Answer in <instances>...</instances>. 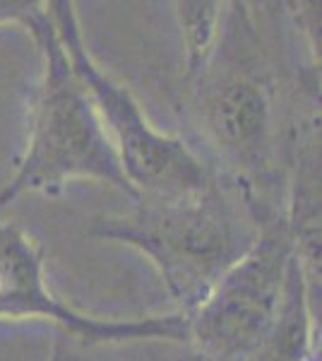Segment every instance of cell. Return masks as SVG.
Listing matches in <instances>:
<instances>
[{
    "instance_id": "obj_1",
    "label": "cell",
    "mask_w": 322,
    "mask_h": 361,
    "mask_svg": "<svg viewBox=\"0 0 322 361\" xmlns=\"http://www.w3.org/2000/svg\"><path fill=\"white\" fill-rule=\"evenodd\" d=\"M279 10L226 3L219 42L175 102L188 147L248 197L262 226L286 217L298 135L320 121V61L291 63Z\"/></svg>"
},
{
    "instance_id": "obj_2",
    "label": "cell",
    "mask_w": 322,
    "mask_h": 361,
    "mask_svg": "<svg viewBox=\"0 0 322 361\" xmlns=\"http://www.w3.org/2000/svg\"><path fill=\"white\" fill-rule=\"evenodd\" d=\"M260 231L248 197L216 178L195 193L135 200L128 212L97 219L92 234L147 258L175 311L188 316L253 248Z\"/></svg>"
},
{
    "instance_id": "obj_3",
    "label": "cell",
    "mask_w": 322,
    "mask_h": 361,
    "mask_svg": "<svg viewBox=\"0 0 322 361\" xmlns=\"http://www.w3.org/2000/svg\"><path fill=\"white\" fill-rule=\"evenodd\" d=\"M25 32L41 54V78L25 152L0 188V207L22 195H58L75 180H94L137 200L120 169L94 99L73 68L46 3H37Z\"/></svg>"
},
{
    "instance_id": "obj_4",
    "label": "cell",
    "mask_w": 322,
    "mask_h": 361,
    "mask_svg": "<svg viewBox=\"0 0 322 361\" xmlns=\"http://www.w3.org/2000/svg\"><path fill=\"white\" fill-rule=\"evenodd\" d=\"M46 8L70 63L94 99L120 169L137 200L195 193L216 180L212 169L192 152L178 133L159 130L147 118L137 97L94 61L87 49L75 3L49 0Z\"/></svg>"
},
{
    "instance_id": "obj_5",
    "label": "cell",
    "mask_w": 322,
    "mask_h": 361,
    "mask_svg": "<svg viewBox=\"0 0 322 361\" xmlns=\"http://www.w3.org/2000/svg\"><path fill=\"white\" fill-rule=\"evenodd\" d=\"M298 260L286 217L262 226L253 248L188 313V342L209 361H255L282 316Z\"/></svg>"
},
{
    "instance_id": "obj_6",
    "label": "cell",
    "mask_w": 322,
    "mask_h": 361,
    "mask_svg": "<svg viewBox=\"0 0 322 361\" xmlns=\"http://www.w3.org/2000/svg\"><path fill=\"white\" fill-rule=\"evenodd\" d=\"M0 320H44L58 335L87 347H118L144 340H188L183 313L101 318L70 306L46 282L44 250L25 226L0 219Z\"/></svg>"
},
{
    "instance_id": "obj_7",
    "label": "cell",
    "mask_w": 322,
    "mask_h": 361,
    "mask_svg": "<svg viewBox=\"0 0 322 361\" xmlns=\"http://www.w3.org/2000/svg\"><path fill=\"white\" fill-rule=\"evenodd\" d=\"M173 8L180 39H183L185 80L200 73L204 63L209 61V56H212L214 46L219 42L226 3H216V0H180V3H173Z\"/></svg>"
},
{
    "instance_id": "obj_8",
    "label": "cell",
    "mask_w": 322,
    "mask_h": 361,
    "mask_svg": "<svg viewBox=\"0 0 322 361\" xmlns=\"http://www.w3.org/2000/svg\"><path fill=\"white\" fill-rule=\"evenodd\" d=\"M116 361H209L188 340H144L111 347Z\"/></svg>"
},
{
    "instance_id": "obj_9",
    "label": "cell",
    "mask_w": 322,
    "mask_h": 361,
    "mask_svg": "<svg viewBox=\"0 0 322 361\" xmlns=\"http://www.w3.org/2000/svg\"><path fill=\"white\" fill-rule=\"evenodd\" d=\"M49 361H116L111 347H87L80 342L68 340L66 335H58L51 347Z\"/></svg>"
},
{
    "instance_id": "obj_10",
    "label": "cell",
    "mask_w": 322,
    "mask_h": 361,
    "mask_svg": "<svg viewBox=\"0 0 322 361\" xmlns=\"http://www.w3.org/2000/svg\"><path fill=\"white\" fill-rule=\"evenodd\" d=\"M308 361H320V354H318V357H313V359H308Z\"/></svg>"
}]
</instances>
